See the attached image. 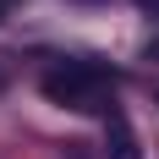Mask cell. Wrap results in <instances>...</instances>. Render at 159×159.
<instances>
[{"mask_svg": "<svg viewBox=\"0 0 159 159\" xmlns=\"http://www.w3.org/2000/svg\"><path fill=\"white\" fill-rule=\"evenodd\" d=\"M44 99L49 104H61V110H82V115H99L110 110L115 99V71H104V66H88V61H61L44 71Z\"/></svg>", "mask_w": 159, "mask_h": 159, "instance_id": "cell-1", "label": "cell"}, {"mask_svg": "<svg viewBox=\"0 0 159 159\" xmlns=\"http://www.w3.org/2000/svg\"><path fill=\"white\" fill-rule=\"evenodd\" d=\"M0 93H6V71H0Z\"/></svg>", "mask_w": 159, "mask_h": 159, "instance_id": "cell-3", "label": "cell"}, {"mask_svg": "<svg viewBox=\"0 0 159 159\" xmlns=\"http://www.w3.org/2000/svg\"><path fill=\"white\" fill-rule=\"evenodd\" d=\"M104 154H110V159H143V148H137L132 126H126L115 110H110V132H104Z\"/></svg>", "mask_w": 159, "mask_h": 159, "instance_id": "cell-2", "label": "cell"}, {"mask_svg": "<svg viewBox=\"0 0 159 159\" xmlns=\"http://www.w3.org/2000/svg\"><path fill=\"white\" fill-rule=\"evenodd\" d=\"M0 16H6V0H0Z\"/></svg>", "mask_w": 159, "mask_h": 159, "instance_id": "cell-4", "label": "cell"}]
</instances>
